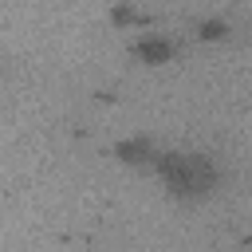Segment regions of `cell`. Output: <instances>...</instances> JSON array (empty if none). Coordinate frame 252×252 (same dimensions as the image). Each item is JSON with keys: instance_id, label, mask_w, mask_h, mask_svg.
<instances>
[{"instance_id": "6da1fadb", "label": "cell", "mask_w": 252, "mask_h": 252, "mask_svg": "<svg viewBox=\"0 0 252 252\" xmlns=\"http://www.w3.org/2000/svg\"><path fill=\"white\" fill-rule=\"evenodd\" d=\"M154 173H158L161 189H165L173 201H181V205H201V201H209V197L217 193V185H220L217 161H213L209 154H201V150H161Z\"/></svg>"}, {"instance_id": "7a4b0ae2", "label": "cell", "mask_w": 252, "mask_h": 252, "mask_svg": "<svg viewBox=\"0 0 252 252\" xmlns=\"http://www.w3.org/2000/svg\"><path fill=\"white\" fill-rule=\"evenodd\" d=\"M114 158H118L122 165H130V169H154L158 158H161V146H158L150 134H130V138H122V142L114 146Z\"/></svg>"}, {"instance_id": "3957f363", "label": "cell", "mask_w": 252, "mask_h": 252, "mask_svg": "<svg viewBox=\"0 0 252 252\" xmlns=\"http://www.w3.org/2000/svg\"><path fill=\"white\" fill-rule=\"evenodd\" d=\"M130 51H134V59H138L142 67H165V63H173V55H177V47H173V39H169L165 32H142Z\"/></svg>"}, {"instance_id": "277c9868", "label": "cell", "mask_w": 252, "mask_h": 252, "mask_svg": "<svg viewBox=\"0 0 252 252\" xmlns=\"http://www.w3.org/2000/svg\"><path fill=\"white\" fill-rule=\"evenodd\" d=\"M228 32H232V24L220 20V16H205V20L197 24V39H201V43H224Z\"/></svg>"}]
</instances>
